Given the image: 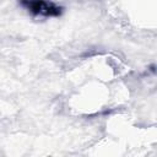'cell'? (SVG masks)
I'll use <instances>...</instances> for the list:
<instances>
[{
    "label": "cell",
    "instance_id": "obj_1",
    "mask_svg": "<svg viewBox=\"0 0 157 157\" xmlns=\"http://www.w3.org/2000/svg\"><path fill=\"white\" fill-rule=\"evenodd\" d=\"M28 9L36 13L45 15V16L58 15L59 10H60L55 4H53L48 0H29L28 1Z\"/></svg>",
    "mask_w": 157,
    "mask_h": 157
}]
</instances>
